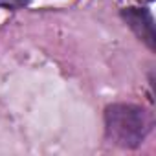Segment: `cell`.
Returning a JSON list of instances; mask_svg holds the SVG:
<instances>
[{
    "mask_svg": "<svg viewBox=\"0 0 156 156\" xmlns=\"http://www.w3.org/2000/svg\"><path fill=\"white\" fill-rule=\"evenodd\" d=\"M152 125L151 116L136 105L114 103L105 108V132L107 138L123 149H136Z\"/></svg>",
    "mask_w": 156,
    "mask_h": 156,
    "instance_id": "obj_1",
    "label": "cell"
},
{
    "mask_svg": "<svg viewBox=\"0 0 156 156\" xmlns=\"http://www.w3.org/2000/svg\"><path fill=\"white\" fill-rule=\"evenodd\" d=\"M121 17L129 24V28L143 41L151 50L156 48V33H154V20L152 15L143 8H125Z\"/></svg>",
    "mask_w": 156,
    "mask_h": 156,
    "instance_id": "obj_2",
    "label": "cell"
},
{
    "mask_svg": "<svg viewBox=\"0 0 156 156\" xmlns=\"http://www.w3.org/2000/svg\"><path fill=\"white\" fill-rule=\"evenodd\" d=\"M30 4V0H0V6L9 8V9H19Z\"/></svg>",
    "mask_w": 156,
    "mask_h": 156,
    "instance_id": "obj_3",
    "label": "cell"
}]
</instances>
